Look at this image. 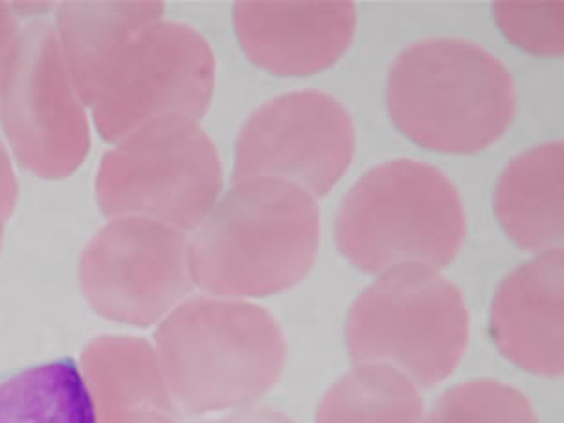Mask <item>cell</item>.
<instances>
[{
    "label": "cell",
    "mask_w": 564,
    "mask_h": 423,
    "mask_svg": "<svg viewBox=\"0 0 564 423\" xmlns=\"http://www.w3.org/2000/svg\"><path fill=\"white\" fill-rule=\"evenodd\" d=\"M321 246L315 197L280 178L236 183L188 249L192 279L219 299H261L299 285Z\"/></svg>",
    "instance_id": "6da1fadb"
},
{
    "label": "cell",
    "mask_w": 564,
    "mask_h": 423,
    "mask_svg": "<svg viewBox=\"0 0 564 423\" xmlns=\"http://www.w3.org/2000/svg\"><path fill=\"white\" fill-rule=\"evenodd\" d=\"M387 107L395 128L421 148L469 155L495 144L513 123L517 87L484 46L437 37L395 57Z\"/></svg>",
    "instance_id": "7a4b0ae2"
},
{
    "label": "cell",
    "mask_w": 564,
    "mask_h": 423,
    "mask_svg": "<svg viewBox=\"0 0 564 423\" xmlns=\"http://www.w3.org/2000/svg\"><path fill=\"white\" fill-rule=\"evenodd\" d=\"M159 346L173 398L188 414L252 405L288 365L276 317L238 299H192L162 326Z\"/></svg>",
    "instance_id": "3957f363"
},
{
    "label": "cell",
    "mask_w": 564,
    "mask_h": 423,
    "mask_svg": "<svg viewBox=\"0 0 564 423\" xmlns=\"http://www.w3.org/2000/svg\"><path fill=\"white\" fill-rule=\"evenodd\" d=\"M465 232L456 186L437 167L414 159L371 167L344 197L335 221L338 251L370 274L409 263L447 268Z\"/></svg>",
    "instance_id": "277c9868"
},
{
    "label": "cell",
    "mask_w": 564,
    "mask_h": 423,
    "mask_svg": "<svg viewBox=\"0 0 564 423\" xmlns=\"http://www.w3.org/2000/svg\"><path fill=\"white\" fill-rule=\"evenodd\" d=\"M469 332L462 291L437 269L409 263L379 274L357 296L346 348L357 365H388L426 389L458 368Z\"/></svg>",
    "instance_id": "5b68a950"
},
{
    "label": "cell",
    "mask_w": 564,
    "mask_h": 423,
    "mask_svg": "<svg viewBox=\"0 0 564 423\" xmlns=\"http://www.w3.org/2000/svg\"><path fill=\"white\" fill-rule=\"evenodd\" d=\"M223 189L216 144L184 118L137 129L101 159L96 195L101 210L133 214L188 232L205 221Z\"/></svg>",
    "instance_id": "8992f818"
},
{
    "label": "cell",
    "mask_w": 564,
    "mask_h": 423,
    "mask_svg": "<svg viewBox=\"0 0 564 423\" xmlns=\"http://www.w3.org/2000/svg\"><path fill=\"white\" fill-rule=\"evenodd\" d=\"M0 123L21 166L37 177L65 178L84 164L89 120L51 23L19 30L0 84Z\"/></svg>",
    "instance_id": "52a82bcc"
},
{
    "label": "cell",
    "mask_w": 564,
    "mask_h": 423,
    "mask_svg": "<svg viewBox=\"0 0 564 423\" xmlns=\"http://www.w3.org/2000/svg\"><path fill=\"white\" fill-rule=\"evenodd\" d=\"M216 57L188 24L156 21L137 32L118 59L93 120L101 139L120 142L161 118L199 122L214 98Z\"/></svg>",
    "instance_id": "ba28073f"
},
{
    "label": "cell",
    "mask_w": 564,
    "mask_h": 423,
    "mask_svg": "<svg viewBox=\"0 0 564 423\" xmlns=\"http://www.w3.org/2000/svg\"><path fill=\"white\" fill-rule=\"evenodd\" d=\"M355 155V123L343 101L296 90L258 107L236 140L232 183L280 178L326 197Z\"/></svg>",
    "instance_id": "9c48e42d"
},
{
    "label": "cell",
    "mask_w": 564,
    "mask_h": 423,
    "mask_svg": "<svg viewBox=\"0 0 564 423\" xmlns=\"http://www.w3.org/2000/svg\"><path fill=\"white\" fill-rule=\"evenodd\" d=\"M357 29L354 2L234 4V30L250 62L276 76H311L332 68L348 52Z\"/></svg>",
    "instance_id": "30bf717a"
},
{
    "label": "cell",
    "mask_w": 564,
    "mask_h": 423,
    "mask_svg": "<svg viewBox=\"0 0 564 423\" xmlns=\"http://www.w3.org/2000/svg\"><path fill=\"white\" fill-rule=\"evenodd\" d=\"M563 247L539 252L498 288L489 334L498 351L525 372L561 378L563 346Z\"/></svg>",
    "instance_id": "8fae6325"
},
{
    "label": "cell",
    "mask_w": 564,
    "mask_h": 423,
    "mask_svg": "<svg viewBox=\"0 0 564 423\" xmlns=\"http://www.w3.org/2000/svg\"><path fill=\"white\" fill-rule=\"evenodd\" d=\"M162 2H62L56 32L74 89L93 107L137 32L162 21Z\"/></svg>",
    "instance_id": "7c38bea8"
},
{
    "label": "cell",
    "mask_w": 564,
    "mask_h": 423,
    "mask_svg": "<svg viewBox=\"0 0 564 423\" xmlns=\"http://www.w3.org/2000/svg\"><path fill=\"white\" fill-rule=\"evenodd\" d=\"M115 232L120 310L150 324L192 288L186 238L181 230L148 218H122Z\"/></svg>",
    "instance_id": "4fadbf2b"
},
{
    "label": "cell",
    "mask_w": 564,
    "mask_h": 423,
    "mask_svg": "<svg viewBox=\"0 0 564 423\" xmlns=\"http://www.w3.org/2000/svg\"><path fill=\"white\" fill-rule=\"evenodd\" d=\"M563 142H547L514 156L498 178L495 214L509 240L524 251L563 247Z\"/></svg>",
    "instance_id": "5bb4252c"
},
{
    "label": "cell",
    "mask_w": 564,
    "mask_h": 423,
    "mask_svg": "<svg viewBox=\"0 0 564 423\" xmlns=\"http://www.w3.org/2000/svg\"><path fill=\"white\" fill-rule=\"evenodd\" d=\"M0 423H96V405L78 362L65 357L0 381Z\"/></svg>",
    "instance_id": "9a60e30c"
},
{
    "label": "cell",
    "mask_w": 564,
    "mask_h": 423,
    "mask_svg": "<svg viewBox=\"0 0 564 423\" xmlns=\"http://www.w3.org/2000/svg\"><path fill=\"white\" fill-rule=\"evenodd\" d=\"M316 423H423V400L404 373L365 362L327 390Z\"/></svg>",
    "instance_id": "2e32d148"
},
{
    "label": "cell",
    "mask_w": 564,
    "mask_h": 423,
    "mask_svg": "<svg viewBox=\"0 0 564 423\" xmlns=\"http://www.w3.org/2000/svg\"><path fill=\"white\" fill-rule=\"evenodd\" d=\"M423 423H539V417L519 389L497 379H473L437 398Z\"/></svg>",
    "instance_id": "e0dca14e"
},
{
    "label": "cell",
    "mask_w": 564,
    "mask_h": 423,
    "mask_svg": "<svg viewBox=\"0 0 564 423\" xmlns=\"http://www.w3.org/2000/svg\"><path fill=\"white\" fill-rule=\"evenodd\" d=\"M563 2H495L492 15L513 45L535 56H563Z\"/></svg>",
    "instance_id": "ac0fdd59"
},
{
    "label": "cell",
    "mask_w": 564,
    "mask_h": 423,
    "mask_svg": "<svg viewBox=\"0 0 564 423\" xmlns=\"http://www.w3.org/2000/svg\"><path fill=\"white\" fill-rule=\"evenodd\" d=\"M18 15L7 2H0V84L7 70L8 57L12 54L13 45L18 41Z\"/></svg>",
    "instance_id": "d6986e66"
},
{
    "label": "cell",
    "mask_w": 564,
    "mask_h": 423,
    "mask_svg": "<svg viewBox=\"0 0 564 423\" xmlns=\"http://www.w3.org/2000/svg\"><path fill=\"white\" fill-rule=\"evenodd\" d=\"M212 423H294L291 417L285 416L283 412L271 409V406H243L236 409L227 416L221 417L219 422Z\"/></svg>",
    "instance_id": "ffe728a7"
},
{
    "label": "cell",
    "mask_w": 564,
    "mask_h": 423,
    "mask_svg": "<svg viewBox=\"0 0 564 423\" xmlns=\"http://www.w3.org/2000/svg\"><path fill=\"white\" fill-rule=\"evenodd\" d=\"M18 178L13 173L12 162L8 156L7 148L0 140V212H12L18 199Z\"/></svg>",
    "instance_id": "44dd1931"
},
{
    "label": "cell",
    "mask_w": 564,
    "mask_h": 423,
    "mask_svg": "<svg viewBox=\"0 0 564 423\" xmlns=\"http://www.w3.org/2000/svg\"><path fill=\"white\" fill-rule=\"evenodd\" d=\"M208 423H212V422H208Z\"/></svg>",
    "instance_id": "7402d4cb"
}]
</instances>
